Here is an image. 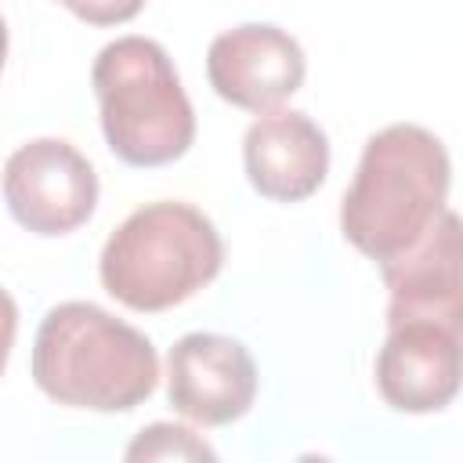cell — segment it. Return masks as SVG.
Segmentation results:
<instances>
[{"label":"cell","instance_id":"1","mask_svg":"<svg viewBox=\"0 0 463 463\" xmlns=\"http://www.w3.org/2000/svg\"><path fill=\"white\" fill-rule=\"evenodd\" d=\"M449 177V152L430 130L394 123L373 134L344 192V239L376 264L409 250L445 213Z\"/></svg>","mask_w":463,"mask_h":463},{"label":"cell","instance_id":"2","mask_svg":"<svg viewBox=\"0 0 463 463\" xmlns=\"http://www.w3.org/2000/svg\"><path fill=\"white\" fill-rule=\"evenodd\" d=\"M33 380L58 405L127 412L159 380V358L145 333L98 304L69 300L47 311L33 344Z\"/></svg>","mask_w":463,"mask_h":463},{"label":"cell","instance_id":"3","mask_svg":"<svg viewBox=\"0 0 463 463\" xmlns=\"http://www.w3.org/2000/svg\"><path fill=\"white\" fill-rule=\"evenodd\" d=\"M90 83L116 159L127 166H163L188 152L195 112L174 61L156 40L123 36L105 43L94 58Z\"/></svg>","mask_w":463,"mask_h":463},{"label":"cell","instance_id":"4","mask_svg":"<svg viewBox=\"0 0 463 463\" xmlns=\"http://www.w3.org/2000/svg\"><path fill=\"white\" fill-rule=\"evenodd\" d=\"M224 260L221 235L188 203L134 210L101 250V286L134 311H166L199 293Z\"/></svg>","mask_w":463,"mask_h":463},{"label":"cell","instance_id":"5","mask_svg":"<svg viewBox=\"0 0 463 463\" xmlns=\"http://www.w3.org/2000/svg\"><path fill=\"white\" fill-rule=\"evenodd\" d=\"M4 199L25 232L65 235L94 213L98 174L69 141L40 137L7 159Z\"/></svg>","mask_w":463,"mask_h":463},{"label":"cell","instance_id":"6","mask_svg":"<svg viewBox=\"0 0 463 463\" xmlns=\"http://www.w3.org/2000/svg\"><path fill=\"white\" fill-rule=\"evenodd\" d=\"M257 394V365L250 351L221 333H188L166 358L170 405L203 427L239 420Z\"/></svg>","mask_w":463,"mask_h":463},{"label":"cell","instance_id":"7","mask_svg":"<svg viewBox=\"0 0 463 463\" xmlns=\"http://www.w3.org/2000/svg\"><path fill=\"white\" fill-rule=\"evenodd\" d=\"M206 76L224 101L268 112L304 83V51L279 25H235L210 43Z\"/></svg>","mask_w":463,"mask_h":463},{"label":"cell","instance_id":"8","mask_svg":"<svg viewBox=\"0 0 463 463\" xmlns=\"http://www.w3.org/2000/svg\"><path fill=\"white\" fill-rule=\"evenodd\" d=\"M380 275L391 289L387 326L438 322L459 333V322H463L459 217L452 210H445L409 250L380 260Z\"/></svg>","mask_w":463,"mask_h":463},{"label":"cell","instance_id":"9","mask_svg":"<svg viewBox=\"0 0 463 463\" xmlns=\"http://www.w3.org/2000/svg\"><path fill=\"white\" fill-rule=\"evenodd\" d=\"M376 387L398 412H438L459 391V333L438 322H394L380 358Z\"/></svg>","mask_w":463,"mask_h":463},{"label":"cell","instance_id":"10","mask_svg":"<svg viewBox=\"0 0 463 463\" xmlns=\"http://www.w3.org/2000/svg\"><path fill=\"white\" fill-rule=\"evenodd\" d=\"M250 184L275 203L307 199L329 170V141L315 119L293 109L264 112L250 123L242 141Z\"/></svg>","mask_w":463,"mask_h":463},{"label":"cell","instance_id":"11","mask_svg":"<svg viewBox=\"0 0 463 463\" xmlns=\"http://www.w3.org/2000/svg\"><path fill=\"white\" fill-rule=\"evenodd\" d=\"M127 459H213V449L203 445L188 427L152 423L127 449Z\"/></svg>","mask_w":463,"mask_h":463},{"label":"cell","instance_id":"12","mask_svg":"<svg viewBox=\"0 0 463 463\" xmlns=\"http://www.w3.org/2000/svg\"><path fill=\"white\" fill-rule=\"evenodd\" d=\"M58 4L69 7L76 18H83L87 25H119L145 7V0H58Z\"/></svg>","mask_w":463,"mask_h":463},{"label":"cell","instance_id":"13","mask_svg":"<svg viewBox=\"0 0 463 463\" xmlns=\"http://www.w3.org/2000/svg\"><path fill=\"white\" fill-rule=\"evenodd\" d=\"M14 329H18V307H14L11 293L0 289V373H4L7 354H11V344H14Z\"/></svg>","mask_w":463,"mask_h":463},{"label":"cell","instance_id":"14","mask_svg":"<svg viewBox=\"0 0 463 463\" xmlns=\"http://www.w3.org/2000/svg\"><path fill=\"white\" fill-rule=\"evenodd\" d=\"M4 58H7V25L0 18V69H4Z\"/></svg>","mask_w":463,"mask_h":463}]
</instances>
